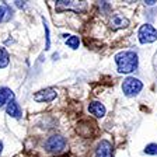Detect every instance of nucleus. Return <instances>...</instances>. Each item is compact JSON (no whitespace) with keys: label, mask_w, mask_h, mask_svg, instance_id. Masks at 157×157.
<instances>
[{"label":"nucleus","mask_w":157,"mask_h":157,"mask_svg":"<svg viewBox=\"0 0 157 157\" xmlns=\"http://www.w3.org/2000/svg\"><path fill=\"white\" fill-rule=\"evenodd\" d=\"M4 14H6V7H2L0 6V23L4 20Z\"/></svg>","instance_id":"dca6fc26"},{"label":"nucleus","mask_w":157,"mask_h":157,"mask_svg":"<svg viewBox=\"0 0 157 157\" xmlns=\"http://www.w3.org/2000/svg\"><path fill=\"white\" fill-rule=\"evenodd\" d=\"M143 83L136 77H126L122 83V91L126 97H135L142 91Z\"/></svg>","instance_id":"f03ea898"},{"label":"nucleus","mask_w":157,"mask_h":157,"mask_svg":"<svg viewBox=\"0 0 157 157\" xmlns=\"http://www.w3.org/2000/svg\"><path fill=\"white\" fill-rule=\"evenodd\" d=\"M80 6L82 7H86V3L83 2V3H77V2H65V0H59V2H56V9L58 10H63V9H75V10H78L80 9Z\"/></svg>","instance_id":"6e6552de"},{"label":"nucleus","mask_w":157,"mask_h":157,"mask_svg":"<svg viewBox=\"0 0 157 157\" xmlns=\"http://www.w3.org/2000/svg\"><path fill=\"white\" fill-rule=\"evenodd\" d=\"M56 98V91L53 88H45V90H39L34 94V101L36 102H51Z\"/></svg>","instance_id":"39448f33"},{"label":"nucleus","mask_w":157,"mask_h":157,"mask_svg":"<svg viewBox=\"0 0 157 157\" xmlns=\"http://www.w3.org/2000/svg\"><path fill=\"white\" fill-rule=\"evenodd\" d=\"M6 111H7V114H9L10 117H13V118H20L21 117V108H20V105L17 104L14 100L7 104Z\"/></svg>","instance_id":"9b49d317"},{"label":"nucleus","mask_w":157,"mask_h":157,"mask_svg":"<svg viewBox=\"0 0 157 157\" xmlns=\"http://www.w3.org/2000/svg\"><path fill=\"white\" fill-rule=\"evenodd\" d=\"M115 62L118 65V73H132L137 69L139 59L132 51H124L115 55Z\"/></svg>","instance_id":"f257e3e1"},{"label":"nucleus","mask_w":157,"mask_h":157,"mask_svg":"<svg viewBox=\"0 0 157 157\" xmlns=\"http://www.w3.org/2000/svg\"><path fill=\"white\" fill-rule=\"evenodd\" d=\"M144 153L150 154V156H156L157 154V144L156 143H150L144 147Z\"/></svg>","instance_id":"4468645a"},{"label":"nucleus","mask_w":157,"mask_h":157,"mask_svg":"<svg viewBox=\"0 0 157 157\" xmlns=\"http://www.w3.org/2000/svg\"><path fill=\"white\" fill-rule=\"evenodd\" d=\"M14 94L13 91L7 87H2L0 88V107H3L4 104H9L10 101H13Z\"/></svg>","instance_id":"1a4fd4ad"},{"label":"nucleus","mask_w":157,"mask_h":157,"mask_svg":"<svg viewBox=\"0 0 157 157\" xmlns=\"http://www.w3.org/2000/svg\"><path fill=\"white\" fill-rule=\"evenodd\" d=\"M66 45L72 49H77L78 45H80V41H78V36L76 35H70L67 39H66Z\"/></svg>","instance_id":"ddd939ff"},{"label":"nucleus","mask_w":157,"mask_h":157,"mask_svg":"<svg viewBox=\"0 0 157 157\" xmlns=\"http://www.w3.org/2000/svg\"><path fill=\"white\" fill-rule=\"evenodd\" d=\"M16 3H17V6H18V7H24V6H25V4H24V2H16Z\"/></svg>","instance_id":"a211bd4d"},{"label":"nucleus","mask_w":157,"mask_h":157,"mask_svg":"<svg viewBox=\"0 0 157 157\" xmlns=\"http://www.w3.org/2000/svg\"><path fill=\"white\" fill-rule=\"evenodd\" d=\"M65 147H66V140L65 137L60 136V135H53L45 142V149L48 151H51V153H56V154L62 153L65 150Z\"/></svg>","instance_id":"7ed1b4c3"},{"label":"nucleus","mask_w":157,"mask_h":157,"mask_svg":"<svg viewBox=\"0 0 157 157\" xmlns=\"http://www.w3.org/2000/svg\"><path fill=\"white\" fill-rule=\"evenodd\" d=\"M139 41L140 44H151L157 41V29L151 24H144L139 29Z\"/></svg>","instance_id":"20e7f679"},{"label":"nucleus","mask_w":157,"mask_h":157,"mask_svg":"<svg viewBox=\"0 0 157 157\" xmlns=\"http://www.w3.org/2000/svg\"><path fill=\"white\" fill-rule=\"evenodd\" d=\"M95 157H112V144L108 140H101L95 149Z\"/></svg>","instance_id":"423d86ee"},{"label":"nucleus","mask_w":157,"mask_h":157,"mask_svg":"<svg viewBox=\"0 0 157 157\" xmlns=\"http://www.w3.org/2000/svg\"><path fill=\"white\" fill-rule=\"evenodd\" d=\"M2 150H3V143L0 142V153H2Z\"/></svg>","instance_id":"6ab92c4d"},{"label":"nucleus","mask_w":157,"mask_h":157,"mask_svg":"<svg viewBox=\"0 0 157 157\" xmlns=\"http://www.w3.org/2000/svg\"><path fill=\"white\" fill-rule=\"evenodd\" d=\"M44 25H45V33H46V46H45V49H49V45H51V39H49V28H48V25H46L45 20H44Z\"/></svg>","instance_id":"2eb2a0df"},{"label":"nucleus","mask_w":157,"mask_h":157,"mask_svg":"<svg viewBox=\"0 0 157 157\" xmlns=\"http://www.w3.org/2000/svg\"><path fill=\"white\" fill-rule=\"evenodd\" d=\"M109 24H111V28H114V29L125 28V27L129 25V20L124 16H115V17H112Z\"/></svg>","instance_id":"9d476101"},{"label":"nucleus","mask_w":157,"mask_h":157,"mask_svg":"<svg viewBox=\"0 0 157 157\" xmlns=\"http://www.w3.org/2000/svg\"><path fill=\"white\" fill-rule=\"evenodd\" d=\"M88 111H90L91 115H94V117L102 118L105 115V112H107V109H105V107L101 104V102L93 101V102H90V105H88Z\"/></svg>","instance_id":"0eeeda50"},{"label":"nucleus","mask_w":157,"mask_h":157,"mask_svg":"<svg viewBox=\"0 0 157 157\" xmlns=\"http://www.w3.org/2000/svg\"><path fill=\"white\" fill-rule=\"evenodd\" d=\"M10 62V56L6 49L0 48V69H4Z\"/></svg>","instance_id":"f8f14e48"},{"label":"nucleus","mask_w":157,"mask_h":157,"mask_svg":"<svg viewBox=\"0 0 157 157\" xmlns=\"http://www.w3.org/2000/svg\"><path fill=\"white\" fill-rule=\"evenodd\" d=\"M144 3H146V4H149V6H153V4L156 3V2H153V0H147V2H144Z\"/></svg>","instance_id":"f3484780"}]
</instances>
